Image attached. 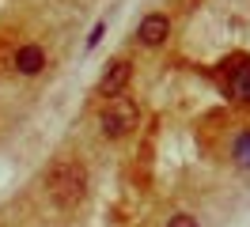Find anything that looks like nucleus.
I'll use <instances>...</instances> for the list:
<instances>
[{"instance_id": "f257e3e1", "label": "nucleus", "mask_w": 250, "mask_h": 227, "mask_svg": "<svg viewBox=\"0 0 250 227\" xmlns=\"http://www.w3.org/2000/svg\"><path fill=\"white\" fill-rule=\"evenodd\" d=\"M46 186H49V193H53V201L61 208H76L80 201H83V189H87V170L76 159H57L53 170L46 174Z\"/></svg>"}, {"instance_id": "f03ea898", "label": "nucleus", "mask_w": 250, "mask_h": 227, "mask_svg": "<svg viewBox=\"0 0 250 227\" xmlns=\"http://www.w3.org/2000/svg\"><path fill=\"white\" fill-rule=\"evenodd\" d=\"M137 121H141V106L133 103V99H110V106L103 110V133L106 136H125L129 129H137Z\"/></svg>"}, {"instance_id": "7ed1b4c3", "label": "nucleus", "mask_w": 250, "mask_h": 227, "mask_svg": "<svg viewBox=\"0 0 250 227\" xmlns=\"http://www.w3.org/2000/svg\"><path fill=\"white\" fill-rule=\"evenodd\" d=\"M133 80V64L129 61H114L106 72H103V80H99V95H106V99H118L125 91V83Z\"/></svg>"}, {"instance_id": "20e7f679", "label": "nucleus", "mask_w": 250, "mask_h": 227, "mask_svg": "<svg viewBox=\"0 0 250 227\" xmlns=\"http://www.w3.org/2000/svg\"><path fill=\"white\" fill-rule=\"evenodd\" d=\"M167 34H171V19L159 15V12L144 15L141 27H137V38H141L144 45H163V42H167Z\"/></svg>"}, {"instance_id": "39448f33", "label": "nucleus", "mask_w": 250, "mask_h": 227, "mask_svg": "<svg viewBox=\"0 0 250 227\" xmlns=\"http://www.w3.org/2000/svg\"><path fill=\"white\" fill-rule=\"evenodd\" d=\"M16 68L23 76H38L46 68V53H42V45H23L16 53Z\"/></svg>"}, {"instance_id": "423d86ee", "label": "nucleus", "mask_w": 250, "mask_h": 227, "mask_svg": "<svg viewBox=\"0 0 250 227\" xmlns=\"http://www.w3.org/2000/svg\"><path fill=\"white\" fill-rule=\"evenodd\" d=\"M231 95L239 103H250V61L243 57V68L231 72Z\"/></svg>"}, {"instance_id": "0eeeda50", "label": "nucleus", "mask_w": 250, "mask_h": 227, "mask_svg": "<svg viewBox=\"0 0 250 227\" xmlns=\"http://www.w3.org/2000/svg\"><path fill=\"white\" fill-rule=\"evenodd\" d=\"M235 163L243 166V170H250V129L235 136Z\"/></svg>"}, {"instance_id": "6e6552de", "label": "nucleus", "mask_w": 250, "mask_h": 227, "mask_svg": "<svg viewBox=\"0 0 250 227\" xmlns=\"http://www.w3.org/2000/svg\"><path fill=\"white\" fill-rule=\"evenodd\" d=\"M167 227H197V220H193V216H186V212H178V216H171V220H167Z\"/></svg>"}, {"instance_id": "1a4fd4ad", "label": "nucleus", "mask_w": 250, "mask_h": 227, "mask_svg": "<svg viewBox=\"0 0 250 227\" xmlns=\"http://www.w3.org/2000/svg\"><path fill=\"white\" fill-rule=\"evenodd\" d=\"M103 30H106V23H95L91 38H87V49H95V45H99V38H103Z\"/></svg>"}]
</instances>
